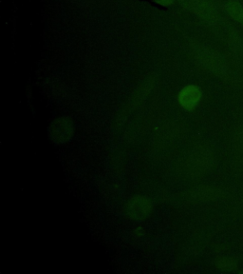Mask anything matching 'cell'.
<instances>
[{
    "mask_svg": "<svg viewBox=\"0 0 243 274\" xmlns=\"http://www.w3.org/2000/svg\"><path fill=\"white\" fill-rule=\"evenodd\" d=\"M201 97V91L196 86H188L180 93V102L182 107L193 109Z\"/></svg>",
    "mask_w": 243,
    "mask_h": 274,
    "instance_id": "obj_1",
    "label": "cell"
},
{
    "mask_svg": "<svg viewBox=\"0 0 243 274\" xmlns=\"http://www.w3.org/2000/svg\"><path fill=\"white\" fill-rule=\"evenodd\" d=\"M129 206H130L129 208L131 210L130 214L133 215L135 218L144 217L149 210V205L145 202L144 199H142L140 197H137V199L133 200V202Z\"/></svg>",
    "mask_w": 243,
    "mask_h": 274,
    "instance_id": "obj_2",
    "label": "cell"
},
{
    "mask_svg": "<svg viewBox=\"0 0 243 274\" xmlns=\"http://www.w3.org/2000/svg\"><path fill=\"white\" fill-rule=\"evenodd\" d=\"M227 10L233 19L243 23V8L238 2L231 1L227 6Z\"/></svg>",
    "mask_w": 243,
    "mask_h": 274,
    "instance_id": "obj_3",
    "label": "cell"
},
{
    "mask_svg": "<svg viewBox=\"0 0 243 274\" xmlns=\"http://www.w3.org/2000/svg\"><path fill=\"white\" fill-rule=\"evenodd\" d=\"M174 1L175 0H156L157 3L161 4L162 6H169V5H171Z\"/></svg>",
    "mask_w": 243,
    "mask_h": 274,
    "instance_id": "obj_4",
    "label": "cell"
}]
</instances>
